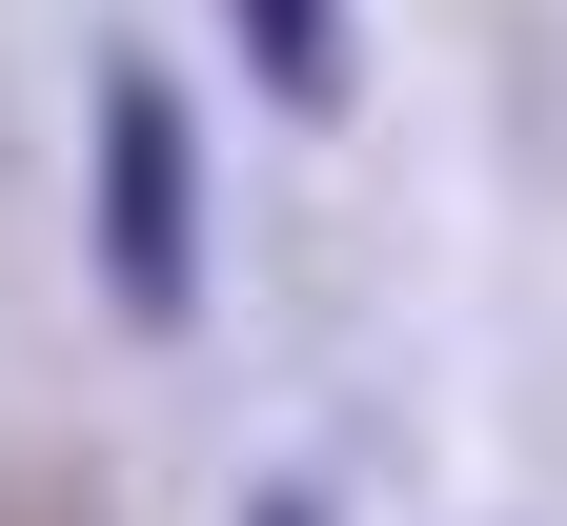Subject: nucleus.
<instances>
[{
  "label": "nucleus",
  "mask_w": 567,
  "mask_h": 526,
  "mask_svg": "<svg viewBox=\"0 0 567 526\" xmlns=\"http://www.w3.org/2000/svg\"><path fill=\"white\" fill-rule=\"evenodd\" d=\"M224 21H244V61H264V82L305 102V122L344 102V0H224Z\"/></svg>",
  "instance_id": "obj_2"
},
{
  "label": "nucleus",
  "mask_w": 567,
  "mask_h": 526,
  "mask_svg": "<svg viewBox=\"0 0 567 526\" xmlns=\"http://www.w3.org/2000/svg\"><path fill=\"white\" fill-rule=\"evenodd\" d=\"M244 526H324V506H305V486H264V506H244Z\"/></svg>",
  "instance_id": "obj_3"
},
{
  "label": "nucleus",
  "mask_w": 567,
  "mask_h": 526,
  "mask_svg": "<svg viewBox=\"0 0 567 526\" xmlns=\"http://www.w3.org/2000/svg\"><path fill=\"white\" fill-rule=\"evenodd\" d=\"M102 283L122 324H203V142L163 61H102Z\"/></svg>",
  "instance_id": "obj_1"
}]
</instances>
